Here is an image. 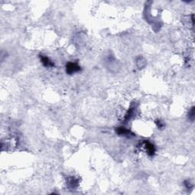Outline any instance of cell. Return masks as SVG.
Here are the masks:
<instances>
[{"label":"cell","instance_id":"1","mask_svg":"<svg viewBox=\"0 0 195 195\" xmlns=\"http://www.w3.org/2000/svg\"><path fill=\"white\" fill-rule=\"evenodd\" d=\"M80 71H81V67H80L79 65H78L76 62H69L66 64V72L69 75H72V74L75 73V72H80Z\"/></svg>","mask_w":195,"mask_h":195},{"label":"cell","instance_id":"2","mask_svg":"<svg viewBox=\"0 0 195 195\" xmlns=\"http://www.w3.org/2000/svg\"><path fill=\"white\" fill-rule=\"evenodd\" d=\"M40 60L45 67H53L54 66V63L53 61H51V59L47 56H44L42 54L40 55Z\"/></svg>","mask_w":195,"mask_h":195},{"label":"cell","instance_id":"3","mask_svg":"<svg viewBox=\"0 0 195 195\" xmlns=\"http://www.w3.org/2000/svg\"><path fill=\"white\" fill-rule=\"evenodd\" d=\"M144 147H145L146 151V153L148 154V156H154L155 153H156V148H155L154 145L153 143L147 141V142L144 143Z\"/></svg>","mask_w":195,"mask_h":195},{"label":"cell","instance_id":"4","mask_svg":"<svg viewBox=\"0 0 195 195\" xmlns=\"http://www.w3.org/2000/svg\"><path fill=\"white\" fill-rule=\"evenodd\" d=\"M116 132L118 135H121V136H133V133H132L131 132L129 131V129H126L124 127H117L116 129Z\"/></svg>","mask_w":195,"mask_h":195},{"label":"cell","instance_id":"5","mask_svg":"<svg viewBox=\"0 0 195 195\" xmlns=\"http://www.w3.org/2000/svg\"><path fill=\"white\" fill-rule=\"evenodd\" d=\"M188 117H189V120H191V121H193V120H194V117H195L194 107H192L191 109L189 110Z\"/></svg>","mask_w":195,"mask_h":195},{"label":"cell","instance_id":"6","mask_svg":"<svg viewBox=\"0 0 195 195\" xmlns=\"http://www.w3.org/2000/svg\"><path fill=\"white\" fill-rule=\"evenodd\" d=\"M156 123H157V124H158V126H159V128H162V127H163V126H164V124H163V123H161L160 121H159V123H158V122H156Z\"/></svg>","mask_w":195,"mask_h":195}]
</instances>
